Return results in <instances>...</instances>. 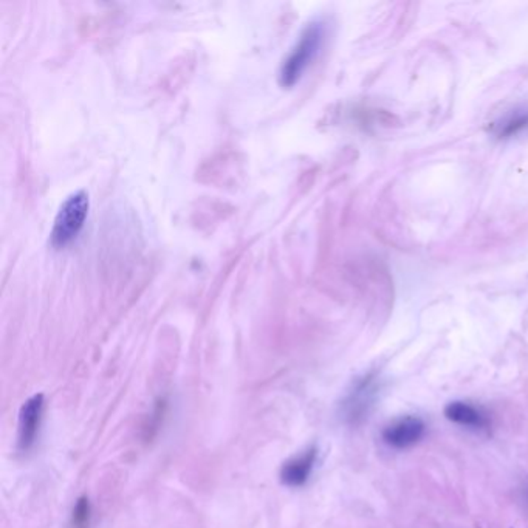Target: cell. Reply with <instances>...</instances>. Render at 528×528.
Instances as JSON below:
<instances>
[{"mask_svg": "<svg viewBox=\"0 0 528 528\" xmlns=\"http://www.w3.org/2000/svg\"><path fill=\"white\" fill-rule=\"evenodd\" d=\"M325 34H327V27L323 21H315L307 25L301 38L291 48L289 56L285 57L284 64L279 72V82L282 87H293L298 81L301 80L302 74H306L307 68L312 65L323 48Z\"/></svg>", "mask_w": 528, "mask_h": 528, "instance_id": "1", "label": "cell"}, {"mask_svg": "<svg viewBox=\"0 0 528 528\" xmlns=\"http://www.w3.org/2000/svg\"><path fill=\"white\" fill-rule=\"evenodd\" d=\"M89 195L84 191L72 194L57 211L55 225L51 229L50 244L56 250H63L80 236L89 214Z\"/></svg>", "mask_w": 528, "mask_h": 528, "instance_id": "2", "label": "cell"}, {"mask_svg": "<svg viewBox=\"0 0 528 528\" xmlns=\"http://www.w3.org/2000/svg\"><path fill=\"white\" fill-rule=\"evenodd\" d=\"M380 389V377L375 372H368L353 381L346 397L341 402V417L347 425L357 426L368 419Z\"/></svg>", "mask_w": 528, "mask_h": 528, "instance_id": "3", "label": "cell"}, {"mask_svg": "<svg viewBox=\"0 0 528 528\" xmlns=\"http://www.w3.org/2000/svg\"><path fill=\"white\" fill-rule=\"evenodd\" d=\"M426 423L417 415H404L392 421L381 432L383 442L394 449L412 448L425 437Z\"/></svg>", "mask_w": 528, "mask_h": 528, "instance_id": "4", "label": "cell"}, {"mask_svg": "<svg viewBox=\"0 0 528 528\" xmlns=\"http://www.w3.org/2000/svg\"><path fill=\"white\" fill-rule=\"evenodd\" d=\"M44 412V395L38 394L23 403L19 415V448L29 451L36 442Z\"/></svg>", "mask_w": 528, "mask_h": 528, "instance_id": "5", "label": "cell"}, {"mask_svg": "<svg viewBox=\"0 0 528 528\" xmlns=\"http://www.w3.org/2000/svg\"><path fill=\"white\" fill-rule=\"evenodd\" d=\"M443 415L446 420L468 428V429H474V431H482L489 426V417L482 409L477 408L468 402H463V400L449 402L443 409Z\"/></svg>", "mask_w": 528, "mask_h": 528, "instance_id": "6", "label": "cell"}, {"mask_svg": "<svg viewBox=\"0 0 528 528\" xmlns=\"http://www.w3.org/2000/svg\"><path fill=\"white\" fill-rule=\"evenodd\" d=\"M316 457H318V449L310 448L307 449L306 453L299 457L287 462L282 468V472H281L282 482L287 487H302L312 474L315 463H316Z\"/></svg>", "mask_w": 528, "mask_h": 528, "instance_id": "7", "label": "cell"}, {"mask_svg": "<svg viewBox=\"0 0 528 528\" xmlns=\"http://www.w3.org/2000/svg\"><path fill=\"white\" fill-rule=\"evenodd\" d=\"M528 129V108H517L494 125V135L511 138Z\"/></svg>", "mask_w": 528, "mask_h": 528, "instance_id": "8", "label": "cell"}, {"mask_svg": "<svg viewBox=\"0 0 528 528\" xmlns=\"http://www.w3.org/2000/svg\"><path fill=\"white\" fill-rule=\"evenodd\" d=\"M89 517H91V506L89 500L81 499L74 511V523L76 528H85L89 525Z\"/></svg>", "mask_w": 528, "mask_h": 528, "instance_id": "9", "label": "cell"}, {"mask_svg": "<svg viewBox=\"0 0 528 528\" xmlns=\"http://www.w3.org/2000/svg\"><path fill=\"white\" fill-rule=\"evenodd\" d=\"M524 493H525V500H527V504H528V485H527V489H525V491H524Z\"/></svg>", "mask_w": 528, "mask_h": 528, "instance_id": "10", "label": "cell"}]
</instances>
